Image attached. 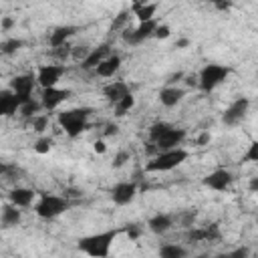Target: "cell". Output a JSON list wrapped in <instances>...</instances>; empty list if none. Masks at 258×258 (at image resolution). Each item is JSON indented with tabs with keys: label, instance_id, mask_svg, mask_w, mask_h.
I'll use <instances>...</instances> for the list:
<instances>
[{
	"label": "cell",
	"instance_id": "cell-1",
	"mask_svg": "<svg viewBox=\"0 0 258 258\" xmlns=\"http://www.w3.org/2000/svg\"><path fill=\"white\" fill-rule=\"evenodd\" d=\"M121 234V228H113L107 232H99V234H91L79 240V250L85 252L91 258H107L113 246V240Z\"/></svg>",
	"mask_w": 258,
	"mask_h": 258
},
{
	"label": "cell",
	"instance_id": "cell-2",
	"mask_svg": "<svg viewBox=\"0 0 258 258\" xmlns=\"http://www.w3.org/2000/svg\"><path fill=\"white\" fill-rule=\"evenodd\" d=\"M89 115H91V109H87V107H77V109L60 111L58 113V123H60V127L64 129V133L69 137H79L87 129Z\"/></svg>",
	"mask_w": 258,
	"mask_h": 258
},
{
	"label": "cell",
	"instance_id": "cell-3",
	"mask_svg": "<svg viewBox=\"0 0 258 258\" xmlns=\"http://www.w3.org/2000/svg\"><path fill=\"white\" fill-rule=\"evenodd\" d=\"M69 210V200L54 194H42L34 204V212L42 220H54Z\"/></svg>",
	"mask_w": 258,
	"mask_h": 258
},
{
	"label": "cell",
	"instance_id": "cell-4",
	"mask_svg": "<svg viewBox=\"0 0 258 258\" xmlns=\"http://www.w3.org/2000/svg\"><path fill=\"white\" fill-rule=\"evenodd\" d=\"M187 159V151L177 147V149H169V151H159L147 165V171H171L177 165H181Z\"/></svg>",
	"mask_w": 258,
	"mask_h": 258
},
{
	"label": "cell",
	"instance_id": "cell-5",
	"mask_svg": "<svg viewBox=\"0 0 258 258\" xmlns=\"http://www.w3.org/2000/svg\"><path fill=\"white\" fill-rule=\"evenodd\" d=\"M232 73V69L230 67H224V64H206L202 71H200V77H198V85H200V89L202 91H206V93H210V91H214L220 83H224L226 81V77Z\"/></svg>",
	"mask_w": 258,
	"mask_h": 258
},
{
	"label": "cell",
	"instance_id": "cell-6",
	"mask_svg": "<svg viewBox=\"0 0 258 258\" xmlns=\"http://www.w3.org/2000/svg\"><path fill=\"white\" fill-rule=\"evenodd\" d=\"M34 81H36V77L28 75V73H26V75H18V77H14V79L10 81V89H12V93L18 97L20 105H24L26 101H30V99H32Z\"/></svg>",
	"mask_w": 258,
	"mask_h": 258
},
{
	"label": "cell",
	"instance_id": "cell-7",
	"mask_svg": "<svg viewBox=\"0 0 258 258\" xmlns=\"http://www.w3.org/2000/svg\"><path fill=\"white\" fill-rule=\"evenodd\" d=\"M62 75H64V64H42L38 69L36 81L42 89H48V87H56Z\"/></svg>",
	"mask_w": 258,
	"mask_h": 258
},
{
	"label": "cell",
	"instance_id": "cell-8",
	"mask_svg": "<svg viewBox=\"0 0 258 258\" xmlns=\"http://www.w3.org/2000/svg\"><path fill=\"white\" fill-rule=\"evenodd\" d=\"M69 97H71V91L69 89H58V87L42 89V93H40V107H44L46 111H52L60 103H64Z\"/></svg>",
	"mask_w": 258,
	"mask_h": 258
},
{
	"label": "cell",
	"instance_id": "cell-9",
	"mask_svg": "<svg viewBox=\"0 0 258 258\" xmlns=\"http://www.w3.org/2000/svg\"><path fill=\"white\" fill-rule=\"evenodd\" d=\"M248 107H250V99L238 97V99L224 111L222 121H224L226 125H236V123H240V121L244 119V115L248 113Z\"/></svg>",
	"mask_w": 258,
	"mask_h": 258
},
{
	"label": "cell",
	"instance_id": "cell-10",
	"mask_svg": "<svg viewBox=\"0 0 258 258\" xmlns=\"http://www.w3.org/2000/svg\"><path fill=\"white\" fill-rule=\"evenodd\" d=\"M183 139H185V129H179V127H173V125H171V127L155 141V145H157L159 151H169V149H177Z\"/></svg>",
	"mask_w": 258,
	"mask_h": 258
},
{
	"label": "cell",
	"instance_id": "cell-11",
	"mask_svg": "<svg viewBox=\"0 0 258 258\" xmlns=\"http://www.w3.org/2000/svg\"><path fill=\"white\" fill-rule=\"evenodd\" d=\"M155 28H157V20H155V18H153V20H147V22H139L137 28L125 30V32H123V38H125L127 42H131V44H137V42H143L145 38L153 36Z\"/></svg>",
	"mask_w": 258,
	"mask_h": 258
},
{
	"label": "cell",
	"instance_id": "cell-12",
	"mask_svg": "<svg viewBox=\"0 0 258 258\" xmlns=\"http://www.w3.org/2000/svg\"><path fill=\"white\" fill-rule=\"evenodd\" d=\"M234 181V175L228 169H214L212 173H208L204 177V185L216 191H224L226 187H230V183Z\"/></svg>",
	"mask_w": 258,
	"mask_h": 258
},
{
	"label": "cell",
	"instance_id": "cell-13",
	"mask_svg": "<svg viewBox=\"0 0 258 258\" xmlns=\"http://www.w3.org/2000/svg\"><path fill=\"white\" fill-rule=\"evenodd\" d=\"M137 194V185L133 181H121L117 183L113 189H111V200L117 204V206H127L133 202Z\"/></svg>",
	"mask_w": 258,
	"mask_h": 258
},
{
	"label": "cell",
	"instance_id": "cell-14",
	"mask_svg": "<svg viewBox=\"0 0 258 258\" xmlns=\"http://www.w3.org/2000/svg\"><path fill=\"white\" fill-rule=\"evenodd\" d=\"M222 238L218 224H208L202 228H194L187 232V240L189 242H218Z\"/></svg>",
	"mask_w": 258,
	"mask_h": 258
},
{
	"label": "cell",
	"instance_id": "cell-15",
	"mask_svg": "<svg viewBox=\"0 0 258 258\" xmlns=\"http://www.w3.org/2000/svg\"><path fill=\"white\" fill-rule=\"evenodd\" d=\"M109 44H101V46H97V48H93V50H89V54L85 56V60L81 62V67L83 69H97L99 67V62L101 60H105L107 56H109Z\"/></svg>",
	"mask_w": 258,
	"mask_h": 258
},
{
	"label": "cell",
	"instance_id": "cell-16",
	"mask_svg": "<svg viewBox=\"0 0 258 258\" xmlns=\"http://www.w3.org/2000/svg\"><path fill=\"white\" fill-rule=\"evenodd\" d=\"M34 191L32 189H28V187H14L10 194H8V198H10V204L12 206H16V208H28L32 202H34Z\"/></svg>",
	"mask_w": 258,
	"mask_h": 258
},
{
	"label": "cell",
	"instance_id": "cell-17",
	"mask_svg": "<svg viewBox=\"0 0 258 258\" xmlns=\"http://www.w3.org/2000/svg\"><path fill=\"white\" fill-rule=\"evenodd\" d=\"M20 109V101L12 91H0V117H10Z\"/></svg>",
	"mask_w": 258,
	"mask_h": 258
},
{
	"label": "cell",
	"instance_id": "cell-18",
	"mask_svg": "<svg viewBox=\"0 0 258 258\" xmlns=\"http://www.w3.org/2000/svg\"><path fill=\"white\" fill-rule=\"evenodd\" d=\"M131 91H129V87H127V83H123V81H113V83H109L105 89H103V95L107 97V101H111L113 105L117 103V101H121L125 95H129Z\"/></svg>",
	"mask_w": 258,
	"mask_h": 258
},
{
	"label": "cell",
	"instance_id": "cell-19",
	"mask_svg": "<svg viewBox=\"0 0 258 258\" xmlns=\"http://www.w3.org/2000/svg\"><path fill=\"white\" fill-rule=\"evenodd\" d=\"M121 67V56L119 54H109L105 60L99 62V67L95 69L99 77H113Z\"/></svg>",
	"mask_w": 258,
	"mask_h": 258
},
{
	"label": "cell",
	"instance_id": "cell-20",
	"mask_svg": "<svg viewBox=\"0 0 258 258\" xmlns=\"http://www.w3.org/2000/svg\"><path fill=\"white\" fill-rule=\"evenodd\" d=\"M183 97H185V91L183 89H177V87H165V89L159 91V101H161L163 107H173Z\"/></svg>",
	"mask_w": 258,
	"mask_h": 258
},
{
	"label": "cell",
	"instance_id": "cell-21",
	"mask_svg": "<svg viewBox=\"0 0 258 258\" xmlns=\"http://www.w3.org/2000/svg\"><path fill=\"white\" fill-rule=\"evenodd\" d=\"M147 226H149V230H151L153 234H165L167 230H171L173 218H171L169 214H157V216H153V218L147 222Z\"/></svg>",
	"mask_w": 258,
	"mask_h": 258
},
{
	"label": "cell",
	"instance_id": "cell-22",
	"mask_svg": "<svg viewBox=\"0 0 258 258\" xmlns=\"http://www.w3.org/2000/svg\"><path fill=\"white\" fill-rule=\"evenodd\" d=\"M75 32H77V28H75V26H58V28H54V30L50 32L48 42H50V46H52V48H58V46L67 44L69 36H73Z\"/></svg>",
	"mask_w": 258,
	"mask_h": 258
},
{
	"label": "cell",
	"instance_id": "cell-23",
	"mask_svg": "<svg viewBox=\"0 0 258 258\" xmlns=\"http://www.w3.org/2000/svg\"><path fill=\"white\" fill-rule=\"evenodd\" d=\"M131 10L135 12V16L139 18V22H147L153 20V14L157 10V4H145V2H135L131 6Z\"/></svg>",
	"mask_w": 258,
	"mask_h": 258
},
{
	"label": "cell",
	"instance_id": "cell-24",
	"mask_svg": "<svg viewBox=\"0 0 258 258\" xmlns=\"http://www.w3.org/2000/svg\"><path fill=\"white\" fill-rule=\"evenodd\" d=\"M20 220H22V214H20V210H16V206L6 204L2 208V224L4 226H16V224H20Z\"/></svg>",
	"mask_w": 258,
	"mask_h": 258
},
{
	"label": "cell",
	"instance_id": "cell-25",
	"mask_svg": "<svg viewBox=\"0 0 258 258\" xmlns=\"http://www.w3.org/2000/svg\"><path fill=\"white\" fill-rule=\"evenodd\" d=\"M159 258H187V250L179 244H163L159 248Z\"/></svg>",
	"mask_w": 258,
	"mask_h": 258
},
{
	"label": "cell",
	"instance_id": "cell-26",
	"mask_svg": "<svg viewBox=\"0 0 258 258\" xmlns=\"http://www.w3.org/2000/svg\"><path fill=\"white\" fill-rule=\"evenodd\" d=\"M133 105H135V97L129 93V95H125L121 101L115 103V115H117V117H123L125 113H129V111L133 109Z\"/></svg>",
	"mask_w": 258,
	"mask_h": 258
},
{
	"label": "cell",
	"instance_id": "cell-27",
	"mask_svg": "<svg viewBox=\"0 0 258 258\" xmlns=\"http://www.w3.org/2000/svg\"><path fill=\"white\" fill-rule=\"evenodd\" d=\"M24 46V40H20V38H8V40H4L2 44H0V50L4 52V54H14L18 48H22Z\"/></svg>",
	"mask_w": 258,
	"mask_h": 258
},
{
	"label": "cell",
	"instance_id": "cell-28",
	"mask_svg": "<svg viewBox=\"0 0 258 258\" xmlns=\"http://www.w3.org/2000/svg\"><path fill=\"white\" fill-rule=\"evenodd\" d=\"M169 127H171V125H169V123H165V121H157V123H153V125L149 127V139L155 143V141H157V139H159V137H161Z\"/></svg>",
	"mask_w": 258,
	"mask_h": 258
},
{
	"label": "cell",
	"instance_id": "cell-29",
	"mask_svg": "<svg viewBox=\"0 0 258 258\" xmlns=\"http://www.w3.org/2000/svg\"><path fill=\"white\" fill-rule=\"evenodd\" d=\"M40 111V103H36V101H26L24 105H20V113H22V117H36V113Z\"/></svg>",
	"mask_w": 258,
	"mask_h": 258
},
{
	"label": "cell",
	"instance_id": "cell-30",
	"mask_svg": "<svg viewBox=\"0 0 258 258\" xmlns=\"http://www.w3.org/2000/svg\"><path fill=\"white\" fill-rule=\"evenodd\" d=\"M52 143H54V139L52 137H40L36 143H34V151L36 153H48L50 149H52Z\"/></svg>",
	"mask_w": 258,
	"mask_h": 258
},
{
	"label": "cell",
	"instance_id": "cell-31",
	"mask_svg": "<svg viewBox=\"0 0 258 258\" xmlns=\"http://www.w3.org/2000/svg\"><path fill=\"white\" fill-rule=\"evenodd\" d=\"M127 20H129V10H121V12L117 14V18L113 20L111 30H119V28H123V26L127 24Z\"/></svg>",
	"mask_w": 258,
	"mask_h": 258
},
{
	"label": "cell",
	"instance_id": "cell-32",
	"mask_svg": "<svg viewBox=\"0 0 258 258\" xmlns=\"http://www.w3.org/2000/svg\"><path fill=\"white\" fill-rule=\"evenodd\" d=\"M48 127V117L46 115H36V117H32V129L34 131H44Z\"/></svg>",
	"mask_w": 258,
	"mask_h": 258
},
{
	"label": "cell",
	"instance_id": "cell-33",
	"mask_svg": "<svg viewBox=\"0 0 258 258\" xmlns=\"http://www.w3.org/2000/svg\"><path fill=\"white\" fill-rule=\"evenodd\" d=\"M127 161H129V151H119V153L115 155V159H113V167L119 169V167H123Z\"/></svg>",
	"mask_w": 258,
	"mask_h": 258
},
{
	"label": "cell",
	"instance_id": "cell-34",
	"mask_svg": "<svg viewBox=\"0 0 258 258\" xmlns=\"http://www.w3.org/2000/svg\"><path fill=\"white\" fill-rule=\"evenodd\" d=\"M244 159H246V161H258V141H252V143H250V149L246 151Z\"/></svg>",
	"mask_w": 258,
	"mask_h": 258
},
{
	"label": "cell",
	"instance_id": "cell-35",
	"mask_svg": "<svg viewBox=\"0 0 258 258\" xmlns=\"http://www.w3.org/2000/svg\"><path fill=\"white\" fill-rule=\"evenodd\" d=\"M71 50H73V48H71L69 44H62V46H58V48H52L50 52H52L54 56H58V58H67V56L71 54Z\"/></svg>",
	"mask_w": 258,
	"mask_h": 258
},
{
	"label": "cell",
	"instance_id": "cell-36",
	"mask_svg": "<svg viewBox=\"0 0 258 258\" xmlns=\"http://www.w3.org/2000/svg\"><path fill=\"white\" fill-rule=\"evenodd\" d=\"M248 256H250V250L246 246H240V248H236L234 252L228 254V258H248Z\"/></svg>",
	"mask_w": 258,
	"mask_h": 258
},
{
	"label": "cell",
	"instance_id": "cell-37",
	"mask_svg": "<svg viewBox=\"0 0 258 258\" xmlns=\"http://www.w3.org/2000/svg\"><path fill=\"white\" fill-rule=\"evenodd\" d=\"M153 36H155V38H167V36H169V26H165V24H157Z\"/></svg>",
	"mask_w": 258,
	"mask_h": 258
},
{
	"label": "cell",
	"instance_id": "cell-38",
	"mask_svg": "<svg viewBox=\"0 0 258 258\" xmlns=\"http://www.w3.org/2000/svg\"><path fill=\"white\" fill-rule=\"evenodd\" d=\"M71 54H73L75 58H81V62H83V60H85V56L89 54V48H87V46H77V48H73V50H71Z\"/></svg>",
	"mask_w": 258,
	"mask_h": 258
},
{
	"label": "cell",
	"instance_id": "cell-39",
	"mask_svg": "<svg viewBox=\"0 0 258 258\" xmlns=\"http://www.w3.org/2000/svg\"><path fill=\"white\" fill-rule=\"evenodd\" d=\"M127 234H129V238H137V236H139V228H137L135 224H131V226L127 228Z\"/></svg>",
	"mask_w": 258,
	"mask_h": 258
},
{
	"label": "cell",
	"instance_id": "cell-40",
	"mask_svg": "<svg viewBox=\"0 0 258 258\" xmlns=\"http://www.w3.org/2000/svg\"><path fill=\"white\" fill-rule=\"evenodd\" d=\"M14 167L12 165H8V163H4V161H0V175H6V173H10Z\"/></svg>",
	"mask_w": 258,
	"mask_h": 258
},
{
	"label": "cell",
	"instance_id": "cell-41",
	"mask_svg": "<svg viewBox=\"0 0 258 258\" xmlns=\"http://www.w3.org/2000/svg\"><path fill=\"white\" fill-rule=\"evenodd\" d=\"M93 149L97 151V153H105V141H95V145H93Z\"/></svg>",
	"mask_w": 258,
	"mask_h": 258
},
{
	"label": "cell",
	"instance_id": "cell-42",
	"mask_svg": "<svg viewBox=\"0 0 258 258\" xmlns=\"http://www.w3.org/2000/svg\"><path fill=\"white\" fill-rule=\"evenodd\" d=\"M117 133V125H107V129H105V135H115Z\"/></svg>",
	"mask_w": 258,
	"mask_h": 258
},
{
	"label": "cell",
	"instance_id": "cell-43",
	"mask_svg": "<svg viewBox=\"0 0 258 258\" xmlns=\"http://www.w3.org/2000/svg\"><path fill=\"white\" fill-rule=\"evenodd\" d=\"M208 141H210V133H202V135L198 137V143H200V145H204V143H208Z\"/></svg>",
	"mask_w": 258,
	"mask_h": 258
},
{
	"label": "cell",
	"instance_id": "cell-44",
	"mask_svg": "<svg viewBox=\"0 0 258 258\" xmlns=\"http://www.w3.org/2000/svg\"><path fill=\"white\" fill-rule=\"evenodd\" d=\"M232 6V2H216V8H220V10H228Z\"/></svg>",
	"mask_w": 258,
	"mask_h": 258
},
{
	"label": "cell",
	"instance_id": "cell-45",
	"mask_svg": "<svg viewBox=\"0 0 258 258\" xmlns=\"http://www.w3.org/2000/svg\"><path fill=\"white\" fill-rule=\"evenodd\" d=\"M12 24H14L12 18H4V20H2V28H12Z\"/></svg>",
	"mask_w": 258,
	"mask_h": 258
},
{
	"label": "cell",
	"instance_id": "cell-46",
	"mask_svg": "<svg viewBox=\"0 0 258 258\" xmlns=\"http://www.w3.org/2000/svg\"><path fill=\"white\" fill-rule=\"evenodd\" d=\"M187 44H189V42H187L185 38H181V40H177V42H175V46H177V48H183V46H187Z\"/></svg>",
	"mask_w": 258,
	"mask_h": 258
},
{
	"label": "cell",
	"instance_id": "cell-47",
	"mask_svg": "<svg viewBox=\"0 0 258 258\" xmlns=\"http://www.w3.org/2000/svg\"><path fill=\"white\" fill-rule=\"evenodd\" d=\"M250 189H252V191H256V189H258V177H254V179L250 181Z\"/></svg>",
	"mask_w": 258,
	"mask_h": 258
},
{
	"label": "cell",
	"instance_id": "cell-48",
	"mask_svg": "<svg viewBox=\"0 0 258 258\" xmlns=\"http://www.w3.org/2000/svg\"><path fill=\"white\" fill-rule=\"evenodd\" d=\"M196 258H210L208 254H200V256H196Z\"/></svg>",
	"mask_w": 258,
	"mask_h": 258
},
{
	"label": "cell",
	"instance_id": "cell-49",
	"mask_svg": "<svg viewBox=\"0 0 258 258\" xmlns=\"http://www.w3.org/2000/svg\"><path fill=\"white\" fill-rule=\"evenodd\" d=\"M216 258H228V254H220V256H216Z\"/></svg>",
	"mask_w": 258,
	"mask_h": 258
}]
</instances>
